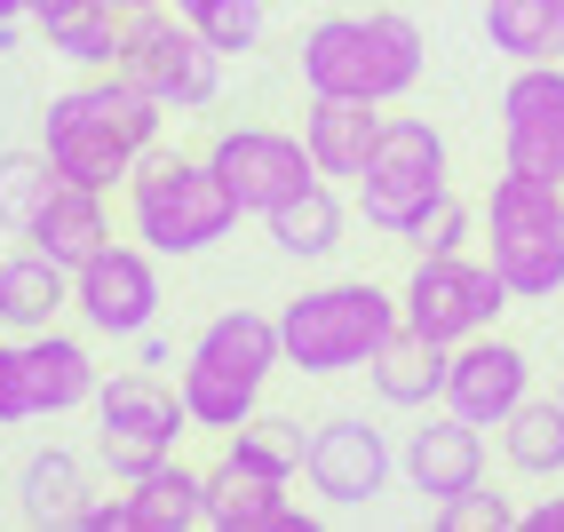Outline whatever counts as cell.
<instances>
[{
	"mask_svg": "<svg viewBox=\"0 0 564 532\" xmlns=\"http://www.w3.org/2000/svg\"><path fill=\"white\" fill-rule=\"evenodd\" d=\"M192 430V413H183V390L160 382L152 366L143 373H111V382H96V462L135 485L143 469H160L175 437Z\"/></svg>",
	"mask_w": 564,
	"mask_h": 532,
	"instance_id": "7",
	"label": "cell"
},
{
	"mask_svg": "<svg viewBox=\"0 0 564 532\" xmlns=\"http://www.w3.org/2000/svg\"><path fill=\"white\" fill-rule=\"evenodd\" d=\"M120 80H135L143 96H160L167 111H207L223 96V48L199 41L192 17H167V9H135L120 32Z\"/></svg>",
	"mask_w": 564,
	"mask_h": 532,
	"instance_id": "8",
	"label": "cell"
},
{
	"mask_svg": "<svg viewBox=\"0 0 564 532\" xmlns=\"http://www.w3.org/2000/svg\"><path fill=\"white\" fill-rule=\"evenodd\" d=\"M199 41L223 48V56H247L262 41V0H207V9H192Z\"/></svg>",
	"mask_w": 564,
	"mask_h": 532,
	"instance_id": "32",
	"label": "cell"
},
{
	"mask_svg": "<svg viewBox=\"0 0 564 532\" xmlns=\"http://www.w3.org/2000/svg\"><path fill=\"white\" fill-rule=\"evenodd\" d=\"M556 398H564V382H556Z\"/></svg>",
	"mask_w": 564,
	"mask_h": 532,
	"instance_id": "43",
	"label": "cell"
},
{
	"mask_svg": "<svg viewBox=\"0 0 564 532\" xmlns=\"http://www.w3.org/2000/svg\"><path fill=\"white\" fill-rule=\"evenodd\" d=\"M24 9H32V24H41V17H56V9H72V0H24Z\"/></svg>",
	"mask_w": 564,
	"mask_h": 532,
	"instance_id": "39",
	"label": "cell"
},
{
	"mask_svg": "<svg viewBox=\"0 0 564 532\" xmlns=\"http://www.w3.org/2000/svg\"><path fill=\"white\" fill-rule=\"evenodd\" d=\"M41 422V398H32V366H24V334L0 341V430Z\"/></svg>",
	"mask_w": 564,
	"mask_h": 532,
	"instance_id": "34",
	"label": "cell"
},
{
	"mask_svg": "<svg viewBox=\"0 0 564 532\" xmlns=\"http://www.w3.org/2000/svg\"><path fill=\"white\" fill-rule=\"evenodd\" d=\"M104 9H120V17H135V9H160V0H104Z\"/></svg>",
	"mask_w": 564,
	"mask_h": 532,
	"instance_id": "40",
	"label": "cell"
},
{
	"mask_svg": "<svg viewBox=\"0 0 564 532\" xmlns=\"http://www.w3.org/2000/svg\"><path fill=\"white\" fill-rule=\"evenodd\" d=\"M501 167L556 183L564 175V64H517L501 88Z\"/></svg>",
	"mask_w": 564,
	"mask_h": 532,
	"instance_id": "12",
	"label": "cell"
},
{
	"mask_svg": "<svg viewBox=\"0 0 564 532\" xmlns=\"http://www.w3.org/2000/svg\"><path fill=\"white\" fill-rule=\"evenodd\" d=\"M17 17H32L24 0H0V48H9V32H17Z\"/></svg>",
	"mask_w": 564,
	"mask_h": 532,
	"instance_id": "38",
	"label": "cell"
},
{
	"mask_svg": "<svg viewBox=\"0 0 564 532\" xmlns=\"http://www.w3.org/2000/svg\"><path fill=\"white\" fill-rule=\"evenodd\" d=\"M56 183H64V175H56L48 151H0V231L24 239V222L48 207Z\"/></svg>",
	"mask_w": 564,
	"mask_h": 532,
	"instance_id": "30",
	"label": "cell"
},
{
	"mask_svg": "<svg viewBox=\"0 0 564 532\" xmlns=\"http://www.w3.org/2000/svg\"><path fill=\"white\" fill-rule=\"evenodd\" d=\"M128 501H135V532H192L207 524V469H183L167 453L160 469H143L128 485Z\"/></svg>",
	"mask_w": 564,
	"mask_h": 532,
	"instance_id": "25",
	"label": "cell"
},
{
	"mask_svg": "<svg viewBox=\"0 0 564 532\" xmlns=\"http://www.w3.org/2000/svg\"><path fill=\"white\" fill-rule=\"evenodd\" d=\"M80 532H135V501H128V492H120V501H88Z\"/></svg>",
	"mask_w": 564,
	"mask_h": 532,
	"instance_id": "36",
	"label": "cell"
},
{
	"mask_svg": "<svg viewBox=\"0 0 564 532\" xmlns=\"http://www.w3.org/2000/svg\"><path fill=\"white\" fill-rule=\"evenodd\" d=\"M175 390H183L192 430H223V437H231L239 422H254V413H262V382H247V373H223V366H207V358H183Z\"/></svg>",
	"mask_w": 564,
	"mask_h": 532,
	"instance_id": "27",
	"label": "cell"
},
{
	"mask_svg": "<svg viewBox=\"0 0 564 532\" xmlns=\"http://www.w3.org/2000/svg\"><path fill=\"white\" fill-rule=\"evenodd\" d=\"M549 192H556V207H564V175H556V183H549Z\"/></svg>",
	"mask_w": 564,
	"mask_h": 532,
	"instance_id": "42",
	"label": "cell"
},
{
	"mask_svg": "<svg viewBox=\"0 0 564 532\" xmlns=\"http://www.w3.org/2000/svg\"><path fill=\"white\" fill-rule=\"evenodd\" d=\"M485 41L509 64H564V0H485Z\"/></svg>",
	"mask_w": 564,
	"mask_h": 532,
	"instance_id": "26",
	"label": "cell"
},
{
	"mask_svg": "<svg viewBox=\"0 0 564 532\" xmlns=\"http://www.w3.org/2000/svg\"><path fill=\"white\" fill-rule=\"evenodd\" d=\"M390 469H398V453H390V437L373 430L366 413H334V422H318V430H311L303 477H311V492H318L334 517L373 509V501L390 492Z\"/></svg>",
	"mask_w": 564,
	"mask_h": 532,
	"instance_id": "11",
	"label": "cell"
},
{
	"mask_svg": "<svg viewBox=\"0 0 564 532\" xmlns=\"http://www.w3.org/2000/svg\"><path fill=\"white\" fill-rule=\"evenodd\" d=\"M80 509H88V469L72 445H48L17 469V517L24 524H80Z\"/></svg>",
	"mask_w": 564,
	"mask_h": 532,
	"instance_id": "23",
	"label": "cell"
},
{
	"mask_svg": "<svg viewBox=\"0 0 564 532\" xmlns=\"http://www.w3.org/2000/svg\"><path fill=\"white\" fill-rule=\"evenodd\" d=\"M430 41L422 24L398 9H366V17H318L303 32V88L311 96H366V104H398L422 88Z\"/></svg>",
	"mask_w": 564,
	"mask_h": 532,
	"instance_id": "2",
	"label": "cell"
},
{
	"mask_svg": "<svg viewBox=\"0 0 564 532\" xmlns=\"http://www.w3.org/2000/svg\"><path fill=\"white\" fill-rule=\"evenodd\" d=\"M207 160H215L223 183H231L239 215H271L279 199L303 192V183H318L311 143H303V135H279V128H223V135L207 143Z\"/></svg>",
	"mask_w": 564,
	"mask_h": 532,
	"instance_id": "13",
	"label": "cell"
},
{
	"mask_svg": "<svg viewBox=\"0 0 564 532\" xmlns=\"http://www.w3.org/2000/svg\"><path fill=\"white\" fill-rule=\"evenodd\" d=\"M501 453L517 477H564V398H524L501 422Z\"/></svg>",
	"mask_w": 564,
	"mask_h": 532,
	"instance_id": "29",
	"label": "cell"
},
{
	"mask_svg": "<svg viewBox=\"0 0 564 532\" xmlns=\"http://www.w3.org/2000/svg\"><path fill=\"white\" fill-rule=\"evenodd\" d=\"M24 366H32V398H41V413H72V405H96V358H88V341L80 334H64V326H41V334H24Z\"/></svg>",
	"mask_w": 564,
	"mask_h": 532,
	"instance_id": "22",
	"label": "cell"
},
{
	"mask_svg": "<svg viewBox=\"0 0 564 532\" xmlns=\"http://www.w3.org/2000/svg\"><path fill=\"white\" fill-rule=\"evenodd\" d=\"M207 524L215 532H311V517L286 501V477L239 462V453H223L207 469Z\"/></svg>",
	"mask_w": 564,
	"mask_h": 532,
	"instance_id": "16",
	"label": "cell"
},
{
	"mask_svg": "<svg viewBox=\"0 0 564 532\" xmlns=\"http://www.w3.org/2000/svg\"><path fill=\"white\" fill-rule=\"evenodd\" d=\"M41 32H48V48H56L64 64L111 72V64H120V32H128V17H120V9H104V0H72V9L41 17Z\"/></svg>",
	"mask_w": 564,
	"mask_h": 532,
	"instance_id": "28",
	"label": "cell"
},
{
	"mask_svg": "<svg viewBox=\"0 0 564 532\" xmlns=\"http://www.w3.org/2000/svg\"><path fill=\"white\" fill-rule=\"evenodd\" d=\"M72 311V271L48 262L41 247H24L0 262V334H41Z\"/></svg>",
	"mask_w": 564,
	"mask_h": 532,
	"instance_id": "20",
	"label": "cell"
},
{
	"mask_svg": "<svg viewBox=\"0 0 564 532\" xmlns=\"http://www.w3.org/2000/svg\"><path fill=\"white\" fill-rule=\"evenodd\" d=\"M509 286L494 262H469V254H422L413 262V279L398 294V318L422 326L430 341H445V350H462L469 334H494V318L509 311Z\"/></svg>",
	"mask_w": 564,
	"mask_h": 532,
	"instance_id": "9",
	"label": "cell"
},
{
	"mask_svg": "<svg viewBox=\"0 0 564 532\" xmlns=\"http://www.w3.org/2000/svg\"><path fill=\"white\" fill-rule=\"evenodd\" d=\"M445 366H454V350L398 318V326L382 334V350L366 358V382H373V398H382V405L422 413V405H445Z\"/></svg>",
	"mask_w": 564,
	"mask_h": 532,
	"instance_id": "17",
	"label": "cell"
},
{
	"mask_svg": "<svg viewBox=\"0 0 564 532\" xmlns=\"http://www.w3.org/2000/svg\"><path fill=\"white\" fill-rule=\"evenodd\" d=\"M24 239L41 247L48 262H64V271H80V262L111 239V215H104V192H88V183H56L48 207L24 222Z\"/></svg>",
	"mask_w": 564,
	"mask_h": 532,
	"instance_id": "19",
	"label": "cell"
},
{
	"mask_svg": "<svg viewBox=\"0 0 564 532\" xmlns=\"http://www.w3.org/2000/svg\"><path fill=\"white\" fill-rule=\"evenodd\" d=\"M398 469H405V485L437 509V501H454V492L485 485V437H477V422H462V413L445 405V413H430L422 430H405Z\"/></svg>",
	"mask_w": 564,
	"mask_h": 532,
	"instance_id": "15",
	"label": "cell"
},
{
	"mask_svg": "<svg viewBox=\"0 0 564 532\" xmlns=\"http://www.w3.org/2000/svg\"><path fill=\"white\" fill-rule=\"evenodd\" d=\"M262 222H271V247H279L286 262H326L334 247H343V199L326 192V175L303 183L294 199H279Z\"/></svg>",
	"mask_w": 564,
	"mask_h": 532,
	"instance_id": "24",
	"label": "cell"
},
{
	"mask_svg": "<svg viewBox=\"0 0 564 532\" xmlns=\"http://www.w3.org/2000/svg\"><path fill=\"white\" fill-rule=\"evenodd\" d=\"M524 524H533V532H564V492H549V501H533V509H524Z\"/></svg>",
	"mask_w": 564,
	"mask_h": 532,
	"instance_id": "37",
	"label": "cell"
},
{
	"mask_svg": "<svg viewBox=\"0 0 564 532\" xmlns=\"http://www.w3.org/2000/svg\"><path fill=\"white\" fill-rule=\"evenodd\" d=\"M390 326H398V302L373 279H334V286H311L279 311V350H286L294 373L326 382V373H358L382 350Z\"/></svg>",
	"mask_w": 564,
	"mask_h": 532,
	"instance_id": "4",
	"label": "cell"
},
{
	"mask_svg": "<svg viewBox=\"0 0 564 532\" xmlns=\"http://www.w3.org/2000/svg\"><path fill=\"white\" fill-rule=\"evenodd\" d=\"M128 222L152 254H207L215 239L239 231V199L215 175V160H152L143 151L128 175Z\"/></svg>",
	"mask_w": 564,
	"mask_h": 532,
	"instance_id": "3",
	"label": "cell"
},
{
	"mask_svg": "<svg viewBox=\"0 0 564 532\" xmlns=\"http://www.w3.org/2000/svg\"><path fill=\"white\" fill-rule=\"evenodd\" d=\"M72 311L88 318V334L111 341H143L160 318V254L152 247H96L80 271H72Z\"/></svg>",
	"mask_w": 564,
	"mask_h": 532,
	"instance_id": "10",
	"label": "cell"
},
{
	"mask_svg": "<svg viewBox=\"0 0 564 532\" xmlns=\"http://www.w3.org/2000/svg\"><path fill=\"white\" fill-rule=\"evenodd\" d=\"M231 453L294 485V477H303V453H311V430H303V422H286V413H254V422L231 430Z\"/></svg>",
	"mask_w": 564,
	"mask_h": 532,
	"instance_id": "31",
	"label": "cell"
},
{
	"mask_svg": "<svg viewBox=\"0 0 564 532\" xmlns=\"http://www.w3.org/2000/svg\"><path fill=\"white\" fill-rule=\"evenodd\" d=\"M524 398H533V358L501 334H469L454 350V366H445V405L477 430H501Z\"/></svg>",
	"mask_w": 564,
	"mask_h": 532,
	"instance_id": "14",
	"label": "cell"
},
{
	"mask_svg": "<svg viewBox=\"0 0 564 532\" xmlns=\"http://www.w3.org/2000/svg\"><path fill=\"white\" fill-rule=\"evenodd\" d=\"M462 239H469V207H462V199L430 207L422 231H413V247H422V254H462Z\"/></svg>",
	"mask_w": 564,
	"mask_h": 532,
	"instance_id": "35",
	"label": "cell"
},
{
	"mask_svg": "<svg viewBox=\"0 0 564 532\" xmlns=\"http://www.w3.org/2000/svg\"><path fill=\"white\" fill-rule=\"evenodd\" d=\"M454 199V175H445V135L430 120H413V111H398V120H382V135H373V160L358 175V207L373 231L390 239H413L422 231V215Z\"/></svg>",
	"mask_w": 564,
	"mask_h": 532,
	"instance_id": "5",
	"label": "cell"
},
{
	"mask_svg": "<svg viewBox=\"0 0 564 532\" xmlns=\"http://www.w3.org/2000/svg\"><path fill=\"white\" fill-rule=\"evenodd\" d=\"M192 9H207V0H175V17H192Z\"/></svg>",
	"mask_w": 564,
	"mask_h": 532,
	"instance_id": "41",
	"label": "cell"
},
{
	"mask_svg": "<svg viewBox=\"0 0 564 532\" xmlns=\"http://www.w3.org/2000/svg\"><path fill=\"white\" fill-rule=\"evenodd\" d=\"M373 135H382V104H366V96H311V111H303V143H311L318 175L358 183L373 160Z\"/></svg>",
	"mask_w": 564,
	"mask_h": 532,
	"instance_id": "18",
	"label": "cell"
},
{
	"mask_svg": "<svg viewBox=\"0 0 564 532\" xmlns=\"http://www.w3.org/2000/svg\"><path fill=\"white\" fill-rule=\"evenodd\" d=\"M485 247H494L485 262L501 271V286L517 302H549L564 286V207H556L549 183L501 167L494 207H485Z\"/></svg>",
	"mask_w": 564,
	"mask_h": 532,
	"instance_id": "6",
	"label": "cell"
},
{
	"mask_svg": "<svg viewBox=\"0 0 564 532\" xmlns=\"http://www.w3.org/2000/svg\"><path fill=\"white\" fill-rule=\"evenodd\" d=\"M192 358H207V366H223V373H247V382H271V373L286 366V350H279V318L271 311H215L207 326H199V341H192Z\"/></svg>",
	"mask_w": 564,
	"mask_h": 532,
	"instance_id": "21",
	"label": "cell"
},
{
	"mask_svg": "<svg viewBox=\"0 0 564 532\" xmlns=\"http://www.w3.org/2000/svg\"><path fill=\"white\" fill-rule=\"evenodd\" d=\"M509 524H517V501H509V492L469 485V492H454V501H437V532H509Z\"/></svg>",
	"mask_w": 564,
	"mask_h": 532,
	"instance_id": "33",
	"label": "cell"
},
{
	"mask_svg": "<svg viewBox=\"0 0 564 532\" xmlns=\"http://www.w3.org/2000/svg\"><path fill=\"white\" fill-rule=\"evenodd\" d=\"M160 128H167V104L160 96H143L135 80H120V72H96V80L64 88L41 111V151L56 160L64 183L111 192V183L135 175V160L160 143Z\"/></svg>",
	"mask_w": 564,
	"mask_h": 532,
	"instance_id": "1",
	"label": "cell"
}]
</instances>
